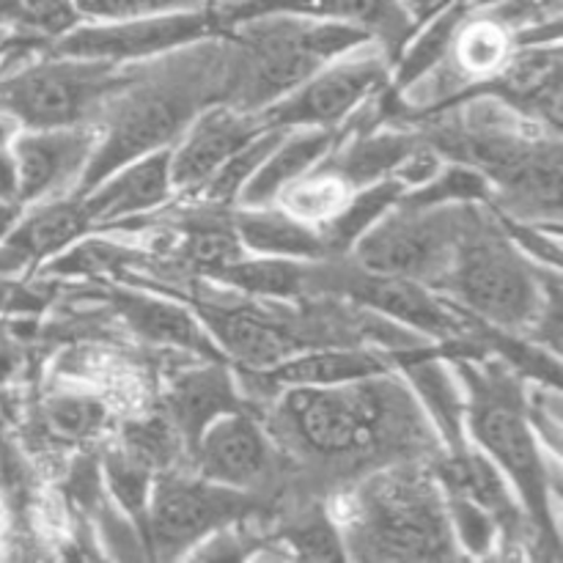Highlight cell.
Masks as SVG:
<instances>
[{"instance_id":"23","label":"cell","mask_w":563,"mask_h":563,"mask_svg":"<svg viewBox=\"0 0 563 563\" xmlns=\"http://www.w3.org/2000/svg\"><path fill=\"white\" fill-rule=\"evenodd\" d=\"M229 220L251 256L306 258V262L328 256L319 229L300 223L278 207H231Z\"/></svg>"},{"instance_id":"15","label":"cell","mask_w":563,"mask_h":563,"mask_svg":"<svg viewBox=\"0 0 563 563\" xmlns=\"http://www.w3.org/2000/svg\"><path fill=\"white\" fill-rule=\"evenodd\" d=\"M256 113H245L225 102H212L187 124L179 141L168 148L170 185L181 196H198L220 165L262 130Z\"/></svg>"},{"instance_id":"40","label":"cell","mask_w":563,"mask_h":563,"mask_svg":"<svg viewBox=\"0 0 563 563\" xmlns=\"http://www.w3.org/2000/svg\"><path fill=\"white\" fill-rule=\"evenodd\" d=\"M236 3H245V0H209L212 9H220V5H236Z\"/></svg>"},{"instance_id":"38","label":"cell","mask_w":563,"mask_h":563,"mask_svg":"<svg viewBox=\"0 0 563 563\" xmlns=\"http://www.w3.org/2000/svg\"><path fill=\"white\" fill-rule=\"evenodd\" d=\"M451 3H454V0H401V5H405L407 16H410V22H412V31H416L418 25H423L429 16H434L438 11H443L445 5H451Z\"/></svg>"},{"instance_id":"9","label":"cell","mask_w":563,"mask_h":563,"mask_svg":"<svg viewBox=\"0 0 563 563\" xmlns=\"http://www.w3.org/2000/svg\"><path fill=\"white\" fill-rule=\"evenodd\" d=\"M258 509L256 495L207 482L190 467L157 473L143 517V544L148 559H187L198 542L218 528L247 520Z\"/></svg>"},{"instance_id":"6","label":"cell","mask_w":563,"mask_h":563,"mask_svg":"<svg viewBox=\"0 0 563 563\" xmlns=\"http://www.w3.org/2000/svg\"><path fill=\"white\" fill-rule=\"evenodd\" d=\"M346 559L449 561L460 559L449 506L434 473L394 462L363 478L335 517Z\"/></svg>"},{"instance_id":"35","label":"cell","mask_w":563,"mask_h":563,"mask_svg":"<svg viewBox=\"0 0 563 563\" xmlns=\"http://www.w3.org/2000/svg\"><path fill=\"white\" fill-rule=\"evenodd\" d=\"M47 306V297L42 291L31 289L22 278L0 275V317H38Z\"/></svg>"},{"instance_id":"30","label":"cell","mask_w":563,"mask_h":563,"mask_svg":"<svg viewBox=\"0 0 563 563\" xmlns=\"http://www.w3.org/2000/svg\"><path fill=\"white\" fill-rule=\"evenodd\" d=\"M99 471H102L104 495L135 522L137 533L143 537V517H146L148 493H152L157 473L146 462H141L130 451L121 449V445L104 451V456L99 460Z\"/></svg>"},{"instance_id":"31","label":"cell","mask_w":563,"mask_h":563,"mask_svg":"<svg viewBox=\"0 0 563 563\" xmlns=\"http://www.w3.org/2000/svg\"><path fill=\"white\" fill-rule=\"evenodd\" d=\"M484 14L515 36V47L561 42L563 0H500Z\"/></svg>"},{"instance_id":"37","label":"cell","mask_w":563,"mask_h":563,"mask_svg":"<svg viewBox=\"0 0 563 563\" xmlns=\"http://www.w3.org/2000/svg\"><path fill=\"white\" fill-rule=\"evenodd\" d=\"M0 201L16 203V170L11 146H0Z\"/></svg>"},{"instance_id":"16","label":"cell","mask_w":563,"mask_h":563,"mask_svg":"<svg viewBox=\"0 0 563 563\" xmlns=\"http://www.w3.org/2000/svg\"><path fill=\"white\" fill-rule=\"evenodd\" d=\"M174 192L168 174V148H159V152L119 165L77 196L91 220V229L119 231L143 220L148 212L163 209L174 198Z\"/></svg>"},{"instance_id":"24","label":"cell","mask_w":563,"mask_h":563,"mask_svg":"<svg viewBox=\"0 0 563 563\" xmlns=\"http://www.w3.org/2000/svg\"><path fill=\"white\" fill-rule=\"evenodd\" d=\"M515 49V36L498 20L478 11V14H467L460 22L443 64L462 82V97H465L476 86L493 80L509 64Z\"/></svg>"},{"instance_id":"34","label":"cell","mask_w":563,"mask_h":563,"mask_svg":"<svg viewBox=\"0 0 563 563\" xmlns=\"http://www.w3.org/2000/svg\"><path fill=\"white\" fill-rule=\"evenodd\" d=\"M82 20H126L165 11L209 9V0H71Z\"/></svg>"},{"instance_id":"2","label":"cell","mask_w":563,"mask_h":563,"mask_svg":"<svg viewBox=\"0 0 563 563\" xmlns=\"http://www.w3.org/2000/svg\"><path fill=\"white\" fill-rule=\"evenodd\" d=\"M223 60L225 36L218 27L185 47L130 64L93 121L97 148L75 192L88 190L119 165L174 146L207 104L220 102Z\"/></svg>"},{"instance_id":"28","label":"cell","mask_w":563,"mask_h":563,"mask_svg":"<svg viewBox=\"0 0 563 563\" xmlns=\"http://www.w3.org/2000/svg\"><path fill=\"white\" fill-rule=\"evenodd\" d=\"M352 192L355 190L333 168L319 163L317 168H311L300 179L286 185L269 207L284 209L286 214H291L300 223L311 225V229H322V225H328L344 209Z\"/></svg>"},{"instance_id":"4","label":"cell","mask_w":563,"mask_h":563,"mask_svg":"<svg viewBox=\"0 0 563 563\" xmlns=\"http://www.w3.org/2000/svg\"><path fill=\"white\" fill-rule=\"evenodd\" d=\"M220 31L225 36L220 102L256 115L324 64L374 42L363 27L291 11L245 16Z\"/></svg>"},{"instance_id":"32","label":"cell","mask_w":563,"mask_h":563,"mask_svg":"<svg viewBox=\"0 0 563 563\" xmlns=\"http://www.w3.org/2000/svg\"><path fill=\"white\" fill-rule=\"evenodd\" d=\"M284 544L289 559L306 561H341L346 559L344 539L335 517L324 506L302 511L295 522L284 528Z\"/></svg>"},{"instance_id":"8","label":"cell","mask_w":563,"mask_h":563,"mask_svg":"<svg viewBox=\"0 0 563 563\" xmlns=\"http://www.w3.org/2000/svg\"><path fill=\"white\" fill-rule=\"evenodd\" d=\"M333 297L405 324L429 341H454L465 333V319L432 286L401 275L361 267L350 256L313 258L308 269V300Z\"/></svg>"},{"instance_id":"11","label":"cell","mask_w":563,"mask_h":563,"mask_svg":"<svg viewBox=\"0 0 563 563\" xmlns=\"http://www.w3.org/2000/svg\"><path fill=\"white\" fill-rule=\"evenodd\" d=\"M394 55L383 42H366L313 71L302 86L258 113L264 126H328L339 130L390 86Z\"/></svg>"},{"instance_id":"20","label":"cell","mask_w":563,"mask_h":563,"mask_svg":"<svg viewBox=\"0 0 563 563\" xmlns=\"http://www.w3.org/2000/svg\"><path fill=\"white\" fill-rule=\"evenodd\" d=\"M165 405H168L165 416L179 432L185 454H190L209 423L218 421L225 412L247 410L245 399L236 388V374L225 361H201V366L179 374L170 383Z\"/></svg>"},{"instance_id":"17","label":"cell","mask_w":563,"mask_h":563,"mask_svg":"<svg viewBox=\"0 0 563 563\" xmlns=\"http://www.w3.org/2000/svg\"><path fill=\"white\" fill-rule=\"evenodd\" d=\"M91 231L77 192L22 207L14 229L0 240V275L22 278L36 273Z\"/></svg>"},{"instance_id":"26","label":"cell","mask_w":563,"mask_h":563,"mask_svg":"<svg viewBox=\"0 0 563 563\" xmlns=\"http://www.w3.org/2000/svg\"><path fill=\"white\" fill-rule=\"evenodd\" d=\"M308 269H311V262L306 258L247 253L212 280H218L225 289L242 291L253 300H308Z\"/></svg>"},{"instance_id":"1","label":"cell","mask_w":563,"mask_h":563,"mask_svg":"<svg viewBox=\"0 0 563 563\" xmlns=\"http://www.w3.org/2000/svg\"><path fill=\"white\" fill-rule=\"evenodd\" d=\"M269 396L275 399L269 438L280 454L319 471L357 473L407 462V451L423 449L432 434L427 412L394 368L341 385L280 388Z\"/></svg>"},{"instance_id":"14","label":"cell","mask_w":563,"mask_h":563,"mask_svg":"<svg viewBox=\"0 0 563 563\" xmlns=\"http://www.w3.org/2000/svg\"><path fill=\"white\" fill-rule=\"evenodd\" d=\"M97 126H49V130H20L11 141L16 170V203L47 201L77 190L97 148Z\"/></svg>"},{"instance_id":"39","label":"cell","mask_w":563,"mask_h":563,"mask_svg":"<svg viewBox=\"0 0 563 563\" xmlns=\"http://www.w3.org/2000/svg\"><path fill=\"white\" fill-rule=\"evenodd\" d=\"M22 207L20 203H11V201H0V240L14 229L16 218H20Z\"/></svg>"},{"instance_id":"10","label":"cell","mask_w":563,"mask_h":563,"mask_svg":"<svg viewBox=\"0 0 563 563\" xmlns=\"http://www.w3.org/2000/svg\"><path fill=\"white\" fill-rule=\"evenodd\" d=\"M465 207L467 203L418 207L399 198L346 256L361 267L438 289L454 256Z\"/></svg>"},{"instance_id":"7","label":"cell","mask_w":563,"mask_h":563,"mask_svg":"<svg viewBox=\"0 0 563 563\" xmlns=\"http://www.w3.org/2000/svg\"><path fill=\"white\" fill-rule=\"evenodd\" d=\"M126 71L130 64L44 53L0 71V110L14 115L22 130L93 124Z\"/></svg>"},{"instance_id":"22","label":"cell","mask_w":563,"mask_h":563,"mask_svg":"<svg viewBox=\"0 0 563 563\" xmlns=\"http://www.w3.org/2000/svg\"><path fill=\"white\" fill-rule=\"evenodd\" d=\"M339 130L328 126H289L267 154L234 207H269L286 185L317 168L335 146Z\"/></svg>"},{"instance_id":"33","label":"cell","mask_w":563,"mask_h":563,"mask_svg":"<svg viewBox=\"0 0 563 563\" xmlns=\"http://www.w3.org/2000/svg\"><path fill=\"white\" fill-rule=\"evenodd\" d=\"M49 429L64 440H91L108 423V407L91 394L58 390L44 401Z\"/></svg>"},{"instance_id":"41","label":"cell","mask_w":563,"mask_h":563,"mask_svg":"<svg viewBox=\"0 0 563 563\" xmlns=\"http://www.w3.org/2000/svg\"><path fill=\"white\" fill-rule=\"evenodd\" d=\"M11 36V33L9 31H5V27L3 25H0V42H5V38H9Z\"/></svg>"},{"instance_id":"12","label":"cell","mask_w":563,"mask_h":563,"mask_svg":"<svg viewBox=\"0 0 563 563\" xmlns=\"http://www.w3.org/2000/svg\"><path fill=\"white\" fill-rule=\"evenodd\" d=\"M214 31H218V22H214L212 5L126 16V20H82L80 25L49 42L47 53L126 66L157 58Z\"/></svg>"},{"instance_id":"25","label":"cell","mask_w":563,"mask_h":563,"mask_svg":"<svg viewBox=\"0 0 563 563\" xmlns=\"http://www.w3.org/2000/svg\"><path fill=\"white\" fill-rule=\"evenodd\" d=\"M203 209H207V212L192 214V218H187L185 223L176 229L179 240H176L174 245V256L179 258L181 264H187L196 275L214 278V275L223 273L225 267H231L234 262L245 258L247 251L242 247L234 229H231V207H212V203H203Z\"/></svg>"},{"instance_id":"29","label":"cell","mask_w":563,"mask_h":563,"mask_svg":"<svg viewBox=\"0 0 563 563\" xmlns=\"http://www.w3.org/2000/svg\"><path fill=\"white\" fill-rule=\"evenodd\" d=\"M286 126H262L256 135L247 143H242L223 165H220L218 174L201 187V192L192 198L203 203H212V207H234L240 192L245 190L247 181L253 179V174L258 170V165L267 159V154L273 152L275 143L284 137Z\"/></svg>"},{"instance_id":"36","label":"cell","mask_w":563,"mask_h":563,"mask_svg":"<svg viewBox=\"0 0 563 563\" xmlns=\"http://www.w3.org/2000/svg\"><path fill=\"white\" fill-rule=\"evenodd\" d=\"M20 363H22L20 341H16V335L11 333L3 322H0V388L14 379Z\"/></svg>"},{"instance_id":"19","label":"cell","mask_w":563,"mask_h":563,"mask_svg":"<svg viewBox=\"0 0 563 563\" xmlns=\"http://www.w3.org/2000/svg\"><path fill=\"white\" fill-rule=\"evenodd\" d=\"M275 11L324 16V20H339L346 25L363 27L377 42L385 44L394 60L412 33V22L401 0H245V3L212 9V14L218 27H225L236 20H245V16L275 14Z\"/></svg>"},{"instance_id":"5","label":"cell","mask_w":563,"mask_h":563,"mask_svg":"<svg viewBox=\"0 0 563 563\" xmlns=\"http://www.w3.org/2000/svg\"><path fill=\"white\" fill-rule=\"evenodd\" d=\"M434 291L465 317L522 335L561 297V273L522 256L489 203H467L454 256Z\"/></svg>"},{"instance_id":"3","label":"cell","mask_w":563,"mask_h":563,"mask_svg":"<svg viewBox=\"0 0 563 563\" xmlns=\"http://www.w3.org/2000/svg\"><path fill=\"white\" fill-rule=\"evenodd\" d=\"M454 372L465 394V429L471 443L498 467L515 489L528 526L559 555V467L550 471L544 445L533 432L520 377L504 361L462 355Z\"/></svg>"},{"instance_id":"13","label":"cell","mask_w":563,"mask_h":563,"mask_svg":"<svg viewBox=\"0 0 563 563\" xmlns=\"http://www.w3.org/2000/svg\"><path fill=\"white\" fill-rule=\"evenodd\" d=\"M187 456L198 476L247 495L262 493L280 462L278 445L251 407L225 412L209 423Z\"/></svg>"},{"instance_id":"21","label":"cell","mask_w":563,"mask_h":563,"mask_svg":"<svg viewBox=\"0 0 563 563\" xmlns=\"http://www.w3.org/2000/svg\"><path fill=\"white\" fill-rule=\"evenodd\" d=\"M388 355L366 346H311L295 352L267 372H240L258 390L275 394L280 388H308V385H341L352 379L377 377L390 372Z\"/></svg>"},{"instance_id":"27","label":"cell","mask_w":563,"mask_h":563,"mask_svg":"<svg viewBox=\"0 0 563 563\" xmlns=\"http://www.w3.org/2000/svg\"><path fill=\"white\" fill-rule=\"evenodd\" d=\"M401 196H405V187H401V181H396L394 176L352 192L350 201L344 203V209H341L328 225L319 229L328 256H346V253L355 247V242L361 240V236L366 234V231L372 229V225L377 223Z\"/></svg>"},{"instance_id":"18","label":"cell","mask_w":563,"mask_h":563,"mask_svg":"<svg viewBox=\"0 0 563 563\" xmlns=\"http://www.w3.org/2000/svg\"><path fill=\"white\" fill-rule=\"evenodd\" d=\"M102 297L124 319L126 328L148 344L190 352L198 361H225L196 311L181 300H174L168 291H148L146 286H108L102 289Z\"/></svg>"}]
</instances>
